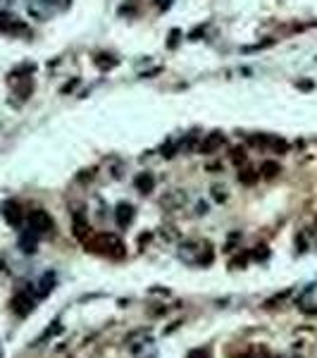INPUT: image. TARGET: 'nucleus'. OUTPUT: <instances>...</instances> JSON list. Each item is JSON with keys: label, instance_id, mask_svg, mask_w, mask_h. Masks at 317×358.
<instances>
[{"label": "nucleus", "instance_id": "6e6552de", "mask_svg": "<svg viewBox=\"0 0 317 358\" xmlns=\"http://www.w3.org/2000/svg\"><path fill=\"white\" fill-rule=\"evenodd\" d=\"M188 358H205V351H203V349H198V351H191V353H188Z\"/></svg>", "mask_w": 317, "mask_h": 358}, {"label": "nucleus", "instance_id": "423d86ee", "mask_svg": "<svg viewBox=\"0 0 317 358\" xmlns=\"http://www.w3.org/2000/svg\"><path fill=\"white\" fill-rule=\"evenodd\" d=\"M5 215H7V220L12 222V225H17V222H19V208L14 206H5Z\"/></svg>", "mask_w": 317, "mask_h": 358}, {"label": "nucleus", "instance_id": "f257e3e1", "mask_svg": "<svg viewBox=\"0 0 317 358\" xmlns=\"http://www.w3.org/2000/svg\"><path fill=\"white\" fill-rule=\"evenodd\" d=\"M50 227H53V220H50L48 213L34 210V213L29 215V229H34V234H43V232H48Z\"/></svg>", "mask_w": 317, "mask_h": 358}, {"label": "nucleus", "instance_id": "f03ea898", "mask_svg": "<svg viewBox=\"0 0 317 358\" xmlns=\"http://www.w3.org/2000/svg\"><path fill=\"white\" fill-rule=\"evenodd\" d=\"M131 217H134V210H131V206L122 203V206L117 208V225H119V227H126V225L131 222Z\"/></svg>", "mask_w": 317, "mask_h": 358}, {"label": "nucleus", "instance_id": "39448f33", "mask_svg": "<svg viewBox=\"0 0 317 358\" xmlns=\"http://www.w3.org/2000/svg\"><path fill=\"white\" fill-rule=\"evenodd\" d=\"M153 184H155V179H153L151 174H141V177L136 179V186L141 189V191H151Z\"/></svg>", "mask_w": 317, "mask_h": 358}, {"label": "nucleus", "instance_id": "0eeeda50", "mask_svg": "<svg viewBox=\"0 0 317 358\" xmlns=\"http://www.w3.org/2000/svg\"><path fill=\"white\" fill-rule=\"evenodd\" d=\"M262 172H265V177H274V174L279 172V165H274V163H265V165H262Z\"/></svg>", "mask_w": 317, "mask_h": 358}, {"label": "nucleus", "instance_id": "7ed1b4c3", "mask_svg": "<svg viewBox=\"0 0 317 358\" xmlns=\"http://www.w3.org/2000/svg\"><path fill=\"white\" fill-rule=\"evenodd\" d=\"M12 306H14V310L19 313V315H27L29 310L34 308V303H31V299H27V296H17L12 301Z\"/></svg>", "mask_w": 317, "mask_h": 358}, {"label": "nucleus", "instance_id": "20e7f679", "mask_svg": "<svg viewBox=\"0 0 317 358\" xmlns=\"http://www.w3.org/2000/svg\"><path fill=\"white\" fill-rule=\"evenodd\" d=\"M222 144H224L222 134H210L205 144L200 146V151H203V153H210V151H215V148H217V146H222Z\"/></svg>", "mask_w": 317, "mask_h": 358}]
</instances>
